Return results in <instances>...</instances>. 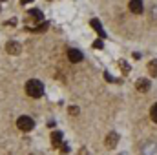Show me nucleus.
Segmentation results:
<instances>
[{"label": "nucleus", "mask_w": 157, "mask_h": 155, "mask_svg": "<svg viewBox=\"0 0 157 155\" xmlns=\"http://www.w3.org/2000/svg\"><path fill=\"white\" fill-rule=\"evenodd\" d=\"M26 93L29 95V97H33V99H39L44 95V86H42V82L40 80H28V84H26Z\"/></svg>", "instance_id": "1"}, {"label": "nucleus", "mask_w": 157, "mask_h": 155, "mask_svg": "<svg viewBox=\"0 0 157 155\" xmlns=\"http://www.w3.org/2000/svg\"><path fill=\"white\" fill-rule=\"evenodd\" d=\"M17 126H18V130H22V131H31V130H33V126H35V122H33V119H31V117L22 115V117H18Z\"/></svg>", "instance_id": "2"}, {"label": "nucleus", "mask_w": 157, "mask_h": 155, "mask_svg": "<svg viewBox=\"0 0 157 155\" xmlns=\"http://www.w3.org/2000/svg\"><path fill=\"white\" fill-rule=\"evenodd\" d=\"M128 7H130V11H132V13H135V15H141V13H143V9H144L143 0H130Z\"/></svg>", "instance_id": "3"}, {"label": "nucleus", "mask_w": 157, "mask_h": 155, "mask_svg": "<svg viewBox=\"0 0 157 155\" xmlns=\"http://www.w3.org/2000/svg\"><path fill=\"white\" fill-rule=\"evenodd\" d=\"M117 142H119V133L117 131H110L108 137H106V146L108 148H115Z\"/></svg>", "instance_id": "4"}, {"label": "nucleus", "mask_w": 157, "mask_h": 155, "mask_svg": "<svg viewBox=\"0 0 157 155\" xmlns=\"http://www.w3.org/2000/svg\"><path fill=\"white\" fill-rule=\"evenodd\" d=\"M68 59L71 62H80L82 60V53L78 49H68Z\"/></svg>", "instance_id": "5"}, {"label": "nucleus", "mask_w": 157, "mask_h": 155, "mask_svg": "<svg viewBox=\"0 0 157 155\" xmlns=\"http://www.w3.org/2000/svg\"><path fill=\"white\" fill-rule=\"evenodd\" d=\"M6 49H7V53H11V55H17V53H20V44L11 40V42H7Z\"/></svg>", "instance_id": "6"}, {"label": "nucleus", "mask_w": 157, "mask_h": 155, "mask_svg": "<svg viewBox=\"0 0 157 155\" xmlns=\"http://www.w3.org/2000/svg\"><path fill=\"white\" fill-rule=\"evenodd\" d=\"M137 89H139L141 93L148 91V89H150V80H148V78H139V80H137Z\"/></svg>", "instance_id": "7"}, {"label": "nucleus", "mask_w": 157, "mask_h": 155, "mask_svg": "<svg viewBox=\"0 0 157 155\" xmlns=\"http://www.w3.org/2000/svg\"><path fill=\"white\" fill-rule=\"evenodd\" d=\"M90 24L95 28V31H97L101 37H106V33H104V29H102V26H101V22H99L97 18H91V20H90Z\"/></svg>", "instance_id": "8"}, {"label": "nucleus", "mask_w": 157, "mask_h": 155, "mask_svg": "<svg viewBox=\"0 0 157 155\" xmlns=\"http://www.w3.org/2000/svg\"><path fill=\"white\" fill-rule=\"evenodd\" d=\"M51 142H53V146H60V142H62V131H53L51 133Z\"/></svg>", "instance_id": "9"}, {"label": "nucleus", "mask_w": 157, "mask_h": 155, "mask_svg": "<svg viewBox=\"0 0 157 155\" xmlns=\"http://www.w3.org/2000/svg\"><path fill=\"white\" fill-rule=\"evenodd\" d=\"M28 15H29V18H33V20H37V22H44V20H42V11H40V9H31Z\"/></svg>", "instance_id": "10"}, {"label": "nucleus", "mask_w": 157, "mask_h": 155, "mask_svg": "<svg viewBox=\"0 0 157 155\" xmlns=\"http://www.w3.org/2000/svg\"><path fill=\"white\" fill-rule=\"evenodd\" d=\"M148 73H152L154 77H157V59H152L148 62Z\"/></svg>", "instance_id": "11"}, {"label": "nucleus", "mask_w": 157, "mask_h": 155, "mask_svg": "<svg viewBox=\"0 0 157 155\" xmlns=\"http://www.w3.org/2000/svg\"><path fill=\"white\" fill-rule=\"evenodd\" d=\"M150 117H152V120L157 124V104L152 106V110H150Z\"/></svg>", "instance_id": "12"}, {"label": "nucleus", "mask_w": 157, "mask_h": 155, "mask_svg": "<svg viewBox=\"0 0 157 155\" xmlns=\"http://www.w3.org/2000/svg\"><path fill=\"white\" fill-rule=\"evenodd\" d=\"M44 29H48V22H40L39 26L33 29V31H44Z\"/></svg>", "instance_id": "13"}, {"label": "nucleus", "mask_w": 157, "mask_h": 155, "mask_svg": "<svg viewBox=\"0 0 157 155\" xmlns=\"http://www.w3.org/2000/svg\"><path fill=\"white\" fill-rule=\"evenodd\" d=\"M93 46H95L97 49H101V47H102L104 44H102V40H95V42H93Z\"/></svg>", "instance_id": "14"}, {"label": "nucleus", "mask_w": 157, "mask_h": 155, "mask_svg": "<svg viewBox=\"0 0 157 155\" xmlns=\"http://www.w3.org/2000/svg\"><path fill=\"white\" fill-rule=\"evenodd\" d=\"M70 113H71V115H77V113H78V108H70Z\"/></svg>", "instance_id": "15"}, {"label": "nucleus", "mask_w": 157, "mask_h": 155, "mask_svg": "<svg viewBox=\"0 0 157 155\" xmlns=\"http://www.w3.org/2000/svg\"><path fill=\"white\" fill-rule=\"evenodd\" d=\"M62 152L68 153V152H70V146H68V144H62Z\"/></svg>", "instance_id": "16"}, {"label": "nucleus", "mask_w": 157, "mask_h": 155, "mask_svg": "<svg viewBox=\"0 0 157 155\" xmlns=\"http://www.w3.org/2000/svg\"><path fill=\"white\" fill-rule=\"evenodd\" d=\"M104 78H106L108 82H112V80H113V78H112V75H110V73H104Z\"/></svg>", "instance_id": "17"}, {"label": "nucleus", "mask_w": 157, "mask_h": 155, "mask_svg": "<svg viewBox=\"0 0 157 155\" xmlns=\"http://www.w3.org/2000/svg\"><path fill=\"white\" fill-rule=\"evenodd\" d=\"M78 155H88V152H86V148H82V150H80V153Z\"/></svg>", "instance_id": "18"}, {"label": "nucleus", "mask_w": 157, "mask_h": 155, "mask_svg": "<svg viewBox=\"0 0 157 155\" xmlns=\"http://www.w3.org/2000/svg\"><path fill=\"white\" fill-rule=\"evenodd\" d=\"M22 4H29V2H33V0H20Z\"/></svg>", "instance_id": "19"}]
</instances>
